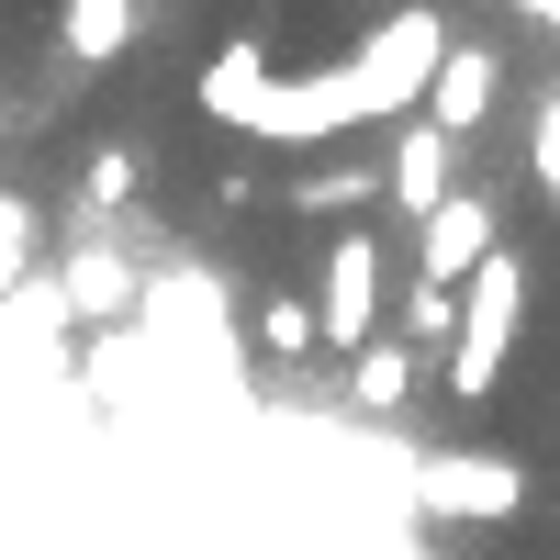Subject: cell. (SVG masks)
Wrapping results in <instances>:
<instances>
[{
  "instance_id": "cell-10",
  "label": "cell",
  "mask_w": 560,
  "mask_h": 560,
  "mask_svg": "<svg viewBox=\"0 0 560 560\" xmlns=\"http://www.w3.org/2000/svg\"><path fill=\"white\" fill-rule=\"evenodd\" d=\"M280 202H292V213H370V202H382V168H370V158H325L303 179H280Z\"/></svg>"
},
{
  "instance_id": "cell-11",
  "label": "cell",
  "mask_w": 560,
  "mask_h": 560,
  "mask_svg": "<svg viewBox=\"0 0 560 560\" xmlns=\"http://www.w3.org/2000/svg\"><path fill=\"white\" fill-rule=\"evenodd\" d=\"M415 370H427V359H415L404 337H370V348L348 359V404H359V415H393V404L415 393Z\"/></svg>"
},
{
  "instance_id": "cell-6",
  "label": "cell",
  "mask_w": 560,
  "mask_h": 560,
  "mask_svg": "<svg viewBox=\"0 0 560 560\" xmlns=\"http://www.w3.org/2000/svg\"><path fill=\"white\" fill-rule=\"evenodd\" d=\"M493 102H504V45L448 34V57H438V79H427V124H438V135H482Z\"/></svg>"
},
{
  "instance_id": "cell-14",
  "label": "cell",
  "mask_w": 560,
  "mask_h": 560,
  "mask_svg": "<svg viewBox=\"0 0 560 560\" xmlns=\"http://www.w3.org/2000/svg\"><path fill=\"white\" fill-rule=\"evenodd\" d=\"M527 179H538V202L560 213V90L538 102V124H527Z\"/></svg>"
},
{
  "instance_id": "cell-8",
  "label": "cell",
  "mask_w": 560,
  "mask_h": 560,
  "mask_svg": "<svg viewBox=\"0 0 560 560\" xmlns=\"http://www.w3.org/2000/svg\"><path fill=\"white\" fill-rule=\"evenodd\" d=\"M135 23H147V0H57V45H68V68H113Z\"/></svg>"
},
{
  "instance_id": "cell-7",
  "label": "cell",
  "mask_w": 560,
  "mask_h": 560,
  "mask_svg": "<svg viewBox=\"0 0 560 560\" xmlns=\"http://www.w3.org/2000/svg\"><path fill=\"white\" fill-rule=\"evenodd\" d=\"M448 191H459V135H438L427 113H415V124L393 135V158H382V202H393L404 224H427Z\"/></svg>"
},
{
  "instance_id": "cell-1",
  "label": "cell",
  "mask_w": 560,
  "mask_h": 560,
  "mask_svg": "<svg viewBox=\"0 0 560 560\" xmlns=\"http://www.w3.org/2000/svg\"><path fill=\"white\" fill-rule=\"evenodd\" d=\"M438 57H448V12L438 0H404V12H382L337 68H292V79L258 57V34L213 45L202 79H191V102L213 124L258 135V147H337V135H359V124H415Z\"/></svg>"
},
{
  "instance_id": "cell-12",
  "label": "cell",
  "mask_w": 560,
  "mask_h": 560,
  "mask_svg": "<svg viewBox=\"0 0 560 560\" xmlns=\"http://www.w3.org/2000/svg\"><path fill=\"white\" fill-rule=\"evenodd\" d=\"M258 348H269L280 370H314V348H325V325H314V292H269V303H258Z\"/></svg>"
},
{
  "instance_id": "cell-15",
  "label": "cell",
  "mask_w": 560,
  "mask_h": 560,
  "mask_svg": "<svg viewBox=\"0 0 560 560\" xmlns=\"http://www.w3.org/2000/svg\"><path fill=\"white\" fill-rule=\"evenodd\" d=\"M124 202H135V158L102 147V158H90V213H124Z\"/></svg>"
},
{
  "instance_id": "cell-9",
  "label": "cell",
  "mask_w": 560,
  "mask_h": 560,
  "mask_svg": "<svg viewBox=\"0 0 560 560\" xmlns=\"http://www.w3.org/2000/svg\"><path fill=\"white\" fill-rule=\"evenodd\" d=\"M57 303H68V314H90V325H113V314H135V269H124L113 247H68Z\"/></svg>"
},
{
  "instance_id": "cell-13",
  "label": "cell",
  "mask_w": 560,
  "mask_h": 560,
  "mask_svg": "<svg viewBox=\"0 0 560 560\" xmlns=\"http://www.w3.org/2000/svg\"><path fill=\"white\" fill-rule=\"evenodd\" d=\"M404 348H415V359H448V348H459V292L415 280V292H404Z\"/></svg>"
},
{
  "instance_id": "cell-4",
  "label": "cell",
  "mask_w": 560,
  "mask_h": 560,
  "mask_svg": "<svg viewBox=\"0 0 560 560\" xmlns=\"http://www.w3.org/2000/svg\"><path fill=\"white\" fill-rule=\"evenodd\" d=\"M314 325H325V348L337 359H359L370 337H382V236H348L314 258Z\"/></svg>"
},
{
  "instance_id": "cell-5",
  "label": "cell",
  "mask_w": 560,
  "mask_h": 560,
  "mask_svg": "<svg viewBox=\"0 0 560 560\" xmlns=\"http://www.w3.org/2000/svg\"><path fill=\"white\" fill-rule=\"evenodd\" d=\"M504 247V213L493 191H448L427 224H415V280H438V292H471V269Z\"/></svg>"
},
{
  "instance_id": "cell-2",
  "label": "cell",
  "mask_w": 560,
  "mask_h": 560,
  "mask_svg": "<svg viewBox=\"0 0 560 560\" xmlns=\"http://www.w3.org/2000/svg\"><path fill=\"white\" fill-rule=\"evenodd\" d=\"M516 337H527V258L493 247L471 269V292H459V348L438 359V393L448 404H493L504 370H516Z\"/></svg>"
},
{
  "instance_id": "cell-3",
  "label": "cell",
  "mask_w": 560,
  "mask_h": 560,
  "mask_svg": "<svg viewBox=\"0 0 560 560\" xmlns=\"http://www.w3.org/2000/svg\"><path fill=\"white\" fill-rule=\"evenodd\" d=\"M404 493H415V516H438V527H504L527 504V471L504 448H415Z\"/></svg>"
}]
</instances>
